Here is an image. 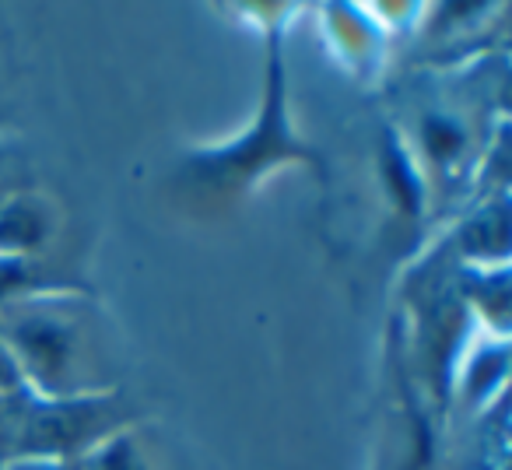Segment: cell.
<instances>
[{
	"mask_svg": "<svg viewBox=\"0 0 512 470\" xmlns=\"http://www.w3.org/2000/svg\"><path fill=\"white\" fill-rule=\"evenodd\" d=\"M0 344L22 390L43 400L120 393V334L88 295L32 288L0 299Z\"/></svg>",
	"mask_w": 512,
	"mask_h": 470,
	"instance_id": "cell-1",
	"label": "cell"
},
{
	"mask_svg": "<svg viewBox=\"0 0 512 470\" xmlns=\"http://www.w3.org/2000/svg\"><path fill=\"white\" fill-rule=\"evenodd\" d=\"M137 421L120 393L85 400H43L29 390L0 397V463L85 460L95 446Z\"/></svg>",
	"mask_w": 512,
	"mask_h": 470,
	"instance_id": "cell-2",
	"label": "cell"
},
{
	"mask_svg": "<svg viewBox=\"0 0 512 470\" xmlns=\"http://www.w3.org/2000/svg\"><path fill=\"white\" fill-rule=\"evenodd\" d=\"M411 144L418 151L421 169L428 172V183H453L456 172L467 169V162L477 151L474 116L456 109L449 95H435L432 102L418 99L411 120Z\"/></svg>",
	"mask_w": 512,
	"mask_h": 470,
	"instance_id": "cell-3",
	"label": "cell"
},
{
	"mask_svg": "<svg viewBox=\"0 0 512 470\" xmlns=\"http://www.w3.org/2000/svg\"><path fill=\"white\" fill-rule=\"evenodd\" d=\"M85 470H183L169 435L137 418L85 456Z\"/></svg>",
	"mask_w": 512,
	"mask_h": 470,
	"instance_id": "cell-4",
	"label": "cell"
},
{
	"mask_svg": "<svg viewBox=\"0 0 512 470\" xmlns=\"http://www.w3.org/2000/svg\"><path fill=\"white\" fill-rule=\"evenodd\" d=\"M57 207L43 193H15L0 204V260H25L39 257L50 235L57 232Z\"/></svg>",
	"mask_w": 512,
	"mask_h": 470,
	"instance_id": "cell-5",
	"label": "cell"
},
{
	"mask_svg": "<svg viewBox=\"0 0 512 470\" xmlns=\"http://www.w3.org/2000/svg\"><path fill=\"white\" fill-rule=\"evenodd\" d=\"M4 470H85V460H25L8 463Z\"/></svg>",
	"mask_w": 512,
	"mask_h": 470,
	"instance_id": "cell-6",
	"label": "cell"
},
{
	"mask_svg": "<svg viewBox=\"0 0 512 470\" xmlns=\"http://www.w3.org/2000/svg\"><path fill=\"white\" fill-rule=\"evenodd\" d=\"M18 390H22V379H18L8 351H4V344H0V397H8V393H18Z\"/></svg>",
	"mask_w": 512,
	"mask_h": 470,
	"instance_id": "cell-7",
	"label": "cell"
}]
</instances>
